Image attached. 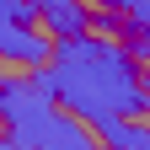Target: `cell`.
I'll return each instance as SVG.
<instances>
[{"label": "cell", "mask_w": 150, "mask_h": 150, "mask_svg": "<svg viewBox=\"0 0 150 150\" xmlns=\"http://www.w3.org/2000/svg\"><path fill=\"white\" fill-rule=\"evenodd\" d=\"M0 150H32V145H22L16 134H6V145H0Z\"/></svg>", "instance_id": "obj_8"}, {"label": "cell", "mask_w": 150, "mask_h": 150, "mask_svg": "<svg viewBox=\"0 0 150 150\" xmlns=\"http://www.w3.org/2000/svg\"><path fill=\"white\" fill-rule=\"evenodd\" d=\"M32 6H38V22H43L54 38H81L91 22H97L86 0H32Z\"/></svg>", "instance_id": "obj_4"}, {"label": "cell", "mask_w": 150, "mask_h": 150, "mask_svg": "<svg viewBox=\"0 0 150 150\" xmlns=\"http://www.w3.org/2000/svg\"><path fill=\"white\" fill-rule=\"evenodd\" d=\"M145 64L139 54L118 43V38H59L54 43V59L43 70H32V81L48 91L59 107L81 112V118L97 129L107 118H134V112H150V86H145Z\"/></svg>", "instance_id": "obj_1"}, {"label": "cell", "mask_w": 150, "mask_h": 150, "mask_svg": "<svg viewBox=\"0 0 150 150\" xmlns=\"http://www.w3.org/2000/svg\"><path fill=\"white\" fill-rule=\"evenodd\" d=\"M97 6H107V11H118V16H129V32H145L150 38V0H97Z\"/></svg>", "instance_id": "obj_6"}, {"label": "cell", "mask_w": 150, "mask_h": 150, "mask_svg": "<svg viewBox=\"0 0 150 150\" xmlns=\"http://www.w3.org/2000/svg\"><path fill=\"white\" fill-rule=\"evenodd\" d=\"M97 134H102V145H118V150H150V129L134 118H107V123H97Z\"/></svg>", "instance_id": "obj_5"}, {"label": "cell", "mask_w": 150, "mask_h": 150, "mask_svg": "<svg viewBox=\"0 0 150 150\" xmlns=\"http://www.w3.org/2000/svg\"><path fill=\"white\" fill-rule=\"evenodd\" d=\"M0 112H6V129L22 145H32V150H102L97 145L102 134H91V123L81 112L59 107L32 75H6V86H0Z\"/></svg>", "instance_id": "obj_2"}, {"label": "cell", "mask_w": 150, "mask_h": 150, "mask_svg": "<svg viewBox=\"0 0 150 150\" xmlns=\"http://www.w3.org/2000/svg\"><path fill=\"white\" fill-rule=\"evenodd\" d=\"M0 59L16 70H43L54 59V43L32 32V22H0Z\"/></svg>", "instance_id": "obj_3"}, {"label": "cell", "mask_w": 150, "mask_h": 150, "mask_svg": "<svg viewBox=\"0 0 150 150\" xmlns=\"http://www.w3.org/2000/svg\"><path fill=\"white\" fill-rule=\"evenodd\" d=\"M0 22H38L32 0H0Z\"/></svg>", "instance_id": "obj_7"}, {"label": "cell", "mask_w": 150, "mask_h": 150, "mask_svg": "<svg viewBox=\"0 0 150 150\" xmlns=\"http://www.w3.org/2000/svg\"><path fill=\"white\" fill-rule=\"evenodd\" d=\"M145 86H150V75H145Z\"/></svg>", "instance_id": "obj_9"}]
</instances>
